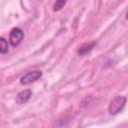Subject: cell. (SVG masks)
Instances as JSON below:
<instances>
[{"label": "cell", "mask_w": 128, "mask_h": 128, "mask_svg": "<svg viewBox=\"0 0 128 128\" xmlns=\"http://www.w3.org/2000/svg\"><path fill=\"white\" fill-rule=\"evenodd\" d=\"M8 41L5 38L0 37V54H6L8 52Z\"/></svg>", "instance_id": "6"}, {"label": "cell", "mask_w": 128, "mask_h": 128, "mask_svg": "<svg viewBox=\"0 0 128 128\" xmlns=\"http://www.w3.org/2000/svg\"><path fill=\"white\" fill-rule=\"evenodd\" d=\"M41 76H42V71H40V70H33L30 72H27L20 78V84L21 85H29V84L37 81L39 78H41Z\"/></svg>", "instance_id": "3"}, {"label": "cell", "mask_w": 128, "mask_h": 128, "mask_svg": "<svg viewBox=\"0 0 128 128\" xmlns=\"http://www.w3.org/2000/svg\"><path fill=\"white\" fill-rule=\"evenodd\" d=\"M31 96H32V91L30 89H24V90L20 91L17 94V96H16V102L18 104H24V103H26L30 99Z\"/></svg>", "instance_id": "4"}, {"label": "cell", "mask_w": 128, "mask_h": 128, "mask_svg": "<svg viewBox=\"0 0 128 128\" xmlns=\"http://www.w3.org/2000/svg\"><path fill=\"white\" fill-rule=\"evenodd\" d=\"M95 45H96V42H91V43H85V44H83V45H81L80 47H79V49L77 50V53H78V55H80V56H82V55H85V54H87L88 52H90L94 47H95Z\"/></svg>", "instance_id": "5"}, {"label": "cell", "mask_w": 128, "mask_h": 128, "mask_svg": "<svg viewBox=\"0 0 128 128\" xmlns=\"http://www.w3.org/2000/svg\"><path fill=\"white\" fill-rule=\"evenodd\" d=\"M127 98L122 95H116L113 99H111L108 107V111L111 115H116L119 112H121L126 104Z\"/></svg>", "instance_id": "1"}, {"label": "cell", "mask_w": 128, "mask_h": 128, "mask_svg": "<svg viewBox=\"0 0 128 128\" xmlns=\"http://www.w3.org/2000/svg\"><path fill=\"white\" fill-rule=\"evenodd\" d=\"M67 3V0H56L54 5H53V10L56 12V11H60Z\"/></svg>", "instance_id": "7"}, {"label": "cell", "mask_w": 128, "mask_h": 128, "mask_svg": "<svg viewBox=\"0 0 128 128\" xmlns=\"http://www.w3.org/2000/svg\"><path fill=\"white\" fill-rule=\"evenodd\" d=\"M24 38V31L19 27H14L9 33V43L12 47H17L20 45Z\"/></svg>", "instance_id": "2"}]
</instances>
